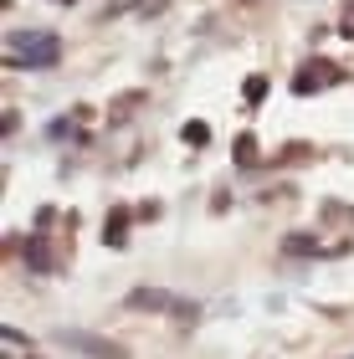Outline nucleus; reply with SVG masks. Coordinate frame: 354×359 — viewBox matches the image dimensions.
Listing matches in <instances>:
<instances>
[{
  "label": "nucleus",
  "mask_w": 354,
  "mask_h": 359,
  "mask_svg": "<svg viewBox=\"0 0 354 359\" xmlns=\"http://www.w3.org/2000/svg\"><path fill=\"white\" fill-rule=\"evenodd\" d=\"M62 57V41L46 36V31H31V36H15L11 41V67H52V62Z\"/></svg>",
  "instance_id": "1"
},
{
  "label": "nucleus",
  "mask_w": 354,
  "mask_h": 359,
  "mask_svg": "<svg viewBox=\"0 0 354 359\" xmlns=\"http://www.w3.org/2000/svg\"><path fill=\"white\" fill-rule=\"evenodd\" d=\"M128 308H144V313H180V318H196V308H190V303L170 298V292H154V287L128 292Z\"/></svg>",
  "instance_id": "2"
},
{
  "label": "nucleus",
  "mask_w": 354,
  "mask_h": 359,
  "mask_svg": "<svg viewBox=\"0 0 354 359\" xmlns=\"http://www.w3.org/2000/svg\"><path fill=\"white\" fill-rule=\"evenodd\" d=\"M339 67H334V62H308V67H303L298 77H293V93L298 97H308V93H318V88H329V83H339Z\"/></svg>",
  "instance_id": "3"
},
{
  "label": "nucleus",
  "mask_w": 354,
  "mask_h": 359,
  "mask_svg": "<svg viewBox=\"0 0 354 359\" xmlns=\"http://www.w3.org/2000/svg\"><path fill=\"white\" fill-rule=\"evenodd\" d=\"M128 221H134V216H128L123 205L108 210V221H103V241H108V247H123V241H128Z\"/></svg>",
  "instance_id": "4"
},
{
  "label": "nucleus",
  "mask_w": 354,
  "mask_h": 359,
  "mask_svg": "<svg viewBox=\"0 0 354 359\" xmlns=\"http://www.w3.org/2000/svg\"><path fill=\"white\" fill-rule=\"evenodd\" d=\"M67 344H72V349L98 354V359H123V349H118V344H103V339H93V334H67Z\"/></svg>",
  "instance_id": "5"
},
{
  "label": "nucleus",
  "mask_w": 354,
  "mask_h": 359,
  "mask_svg": "<svg viewBox=\"0 0 354 359\" xmlns=\"http://www.w3.org/2000/svg\"><path fill=\"white\" fill-rule=\"evenodd\" d=\"M282 252L287 257H318V236H308V231H293L282 241Z\"/></svg>",
  "instance_id": "6"
},
{
  "label": "nucleus",
  "mask_w": 354,
  "mask_h": 359,
  "mask_svg": "<svg viewBox=\"0 0 354 359\" xmlns=\"http://www.w3.org/2000/svg\"><path fill=\"white\" fill-rule=\"evenodd\" d=\"M26 267H31V272H46V267H52V257H46V241H41V236L26 241Z\"/></svg>",
  "instance_id": "7"
},
{
  "label": "nucleus",
  "mask_w": 354,
  "mask_h": 359,
  "mask_svg": "<svg viewBox=\"0 0 354 359\" xmlns=\"http://www.w3.org/2000/svg\"><path fill=\"white\" fill-rule=\"evenodd\" d=\"M180 139H185V144H196V149H200V144H211V128H205L200 118H190V123L180 128Z\"/></svg>",
  "instance_id": "8"
},
{
  "label": "nucleus",
  "mask_w": 354,
  "mask_h": 359,
  "mask_svg": "<svg viewBox=\"0 0 354 359\" xmlns=\"http://www.w3.org/2000/svg\"><path fill=\"white\" fill-rule=\"evenodd\" d=\"M231 154H236V165H257V139H252V134H241Z\"/></svg>",
  "instance_id": "9"
},
{
  "label": "nucleus",
  "mask_w": 354,
  "mask_h": 359,
  "mask_svg": "<svg viewBox=\"0 0 354 359\" xmlns=\"http://www.w3.org/2000/svg\"><path fill=\"white\" fill-rule=\"evenodd\" d=\"M139 103H144V93H123V97H118V103L108 108V113H114V118H128V113H134Z\"/></svg>",
  "instance_id": "10"
},
{
  "label": "nucleus",
  "mask_w": 354,
  "mask_h": 359,
  "mask_svg": "<svg viewBox=\"0 0 354 359\" xmlns=\"http://www.w3.org/2000/svg\"><path fill=\"white\" fill-rule=\"evenodd\" d=\"M241 93H247V103H262V97H267V77H247Z\"/></svg>",
  "instance_id": "11"
}]
</instances>
